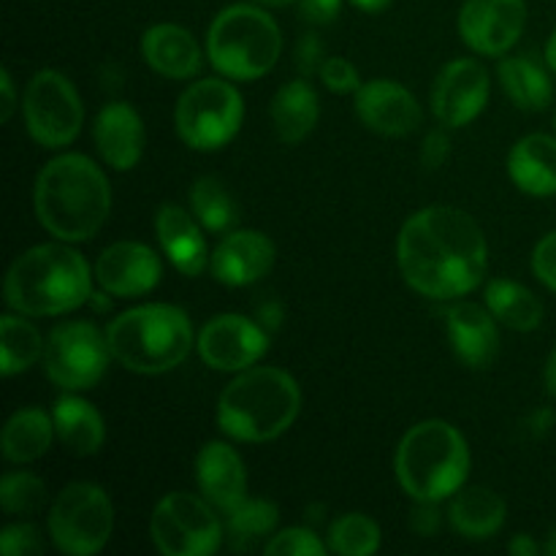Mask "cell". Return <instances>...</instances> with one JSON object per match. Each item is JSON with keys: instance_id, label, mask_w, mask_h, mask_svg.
Segmentation results:
<instances>
[{"instance_id": "cell-38", "label": "cell", "mask_w": 556, "mask_h": 556, "mask_svg": "<svg viewBox=\"0 0 556 556\" xmlns=\"http://www.w3.org/2000/svg\"><path fill=\"white\" fill-rule=\"evenodd\" d=\"M320 79L331 92H340V96L342 92H356L362 87L356 65L348 63L345 58H326V63L320 65Z\"/></svg>"}, {"instance_id": "cell-8", "label": "cell", "mask_w": 556, "mask_h": 556, "mask_svg": "<svg viewBox=\"0 0 556 556\" xmlns=\"http://www.w3.org/2000/svg\"><path fill=\"white\" fill-rule=\"evenodd\" d=\"M244 101L231 81L201 79L179 96L174 123L188 147L212 152L226 147L239 134Z\"/></svg>"}, {"instance_id": "cell-10", "label": "cell", "mask_w": 556, "mask_h": 556, "mask_svg": "<svg viewBox=\"0 0 556 556\" xmlns=\"http://www.w3.org/2000/svg\"><path fill=\"white\" fill-rule=\"evenodd\" d=\"M150 535L166 556H210L220 548L223 525L215 505L190 492H172L157 503Z\"/></svg>"}, {"instance_id": "cell-44", "label": "cell", "mask_w": 556, "mask_h": 556, "mask_svg": "<svg viewBox=\"0 0 556 556\" xmlns=\"http://www.w3.org/2000/svg\"><path fill=\"white\" fill-rule=\"evenodd\" d=\"M0 87H3V106H0V119L3 123H9L11 114H14L16 109V92H14V81H11V74L9 71H0Z\"/></svg>"}, {"instance_id": "cell-7", "label": "cell", "mask_w": 556, "mask_h": 556, "mask_svg": "<svg viewBox=\"0 0 556 556\" xmlns=\"http://www.w3.org/2000/svg\"><path fill=\"white\" fill-rule=\"evenodd\" d=\"M282 52L280 25L258 5L223 9L206 33V54L226 79L253 81L269 74Z\"/></svg>"}, {"instance_id": "cell-35", "label": "cell", "mask_w": 556, "mask_h": 556, "mask_svg": "<svg viewBox=\"0 0 556 556\" xmlns=\"http://www.w3.org/2000/svg\"><path fill=\"white\" fill-rule=\"evenodd\" d=\"M47 500V486L33 472H9L0 481V503L11 516H33Z\"/></svg>"}, {"instance_id": "cell-34", "label": "cell", "mask_w": 556, "mask_h": 556, "mask_svg": "<svg viewBox=\"0 0 556 556\" xmlns=\"http://www.w3.org/2000/svg\"><path fill=\"white\" fill-rule=\"evenodd\" d=\"M329 548L340 556H372L380 548L378 525L364 514H342L329 527Z\"/></svg>"}, {"instance_id": "cell-21", "label": "cell", "mask_w": 556, "mask_h": 556, "mask_svg": "<svg viewBox=\"0 0 556 556\" xmlns=\"http://www.w3.org/2000/svg\"><path fill=\"white\" fill-rule=\"evenodd\" d=\"M195 483L215 508L231 510L248 492L244 462L228 443H206L195 456Z\"/></svg>"}, {"instance_id": "cell-14", "label": "cell", "mask_w": 556, "mask_h": 556, "mask_svg": "<svg viewBox=\"0 0 556 556\" xmlns=\"http://www.w3.org/2000/svg\"><path fill=\"white\" fill-rule=\"evenodd\" d=\"M525 25V0H465L459 14L462 41L486 58H497L514 49Z\"/></svg>"}, {"instance_id": "cell-36", "label": "cell", "mask_w": 556, "mask_h": 556, "mask_svg": "<svg viewBox=\"0 0 556 556\" xmlns=\"http://www.w3.org/2000/svg\"><path fill=\"white\" fill-rule=\"evenodd\" d=\"M264 552L269 556H320L326 554V543L304 527H288V530L271 535Z\"/></svg>"}, {"instance_id": "cell-50", "label": "cell", "mask_w": 556, "mask_h": 556, "mask_svg": "<svg viewBox=\"0 0 556 556\" xmlns=\"http://www.w3.org/2000/svg\"><path fill=\"white\" fill-rule=\"evenodd\" d=\"M546 63L556 71V30H554V36L548 38V43H546Z\"/></svg>"}, {"instance_id": "cell-16", "label": "cell", "mask_w": 556, "mask_h": 556, "mask_svg": "<svg viewBox=\"0 0 556 556\" xmlns=\"http://www.w3.org/2000/svg\"><path fill=\"white\" fill-rule=\"evenodd\" d=\"M161 258L141 242H114L98 255L96 280L112 296H144L161 282Z\"/></svg>"}, {"instance_id": "cell-45", "label": "cell", "mask_w": 556, "mask_h": 556, "mask_svg": "<svg viewBox=\"0 0 556 556\" xmlns=\"http://www.w3.org/2000/svg\"><path fill=\"white\" fill-rule=\"evenodd\" d=\"M258 318H261V326H264L266 331H275L280 329L282 324V307L277 302H264L258 307Z\"/></svg>"}, {"instance_id": "cell-31", "label": "cell", "mask_w": 556, "mask_h": 556, "mask_svg": "<svg viewBox=\"0 0 556 556\" xmlns=\"http://www.w3.org/2000/svg\"><path fill=\"white\" fill-rule=\"evenodd\" d=\"M280 521V510L269 500H248L226 510V535L231 548H253L264 538H271Z\"/></svg>"}, {"instance_id": "cell-1", "label": "cell", "mask_w": 556, "mask_h": 556, "mask_svg": "<svg viewBox=\"0 0 556 556\" xmlns=\"http://www.w3.org/2000/svg\"><path fill=\"white\" fill-rule=\"evenodd\" d=\"M402 277L421 296L448 299L476 291L489 266L481 226L456 206H427L402 226L396 242Z\"/></svg>"}, {"instance_id": "cell-30", "label": "cell", "mask_w": 556, "mask_h": 556, "mask_svg": "<svg viewBox=\"0 0 556 556\" xmlns=\"http://www.w3.org/2000/svg\"><path fill=\"white\" fill-rule=\"evenodd\" d=\"M486 307L514 331H535L543 324V304L527 286L514 280H492L486 286Z\"/></svg>"}, {"instance_id": "cell-33", "label": "cell", "mask_w": 556, "mask_h": 556, "mask_svg": "<svg viewBox=\"0 0 556 556\" xmlns=\"http://www.w3.org/2000/svg\"><path fill=\"white\" fill-rule=\"evenodd\" d=\"M0 345H3L0 367H3L5 378L30 369L43 356V348H47L36 326L25 318H16V315L0 318Z\"/></svg>"}, {"instance_id": "cell-42", "label": "cell", "mask_w": 556, "mask_h": 556, "mask_svg": "<svg viewBox=\"0 0 556 556\" xmlns=\"http://www.w3.org/2000/svg\"><path fill=\"white\" fill-rule=\"evenodd\" d=\"M451 155V139L443 134V130H434L424 139L421 147V163L427 168H440Z\"/></svg>"}, {"instance_id": "cell-3", "label": "cell", "mask_w": 556, "mask_h": 556, "mask_svg": "<svg viewBox=\"0 0 556 556\" xmlns=\"http://www.w3.org/2000/svg\"><path fill=\"white\" fill-rule=\"evenodd\" d=\"M92 296V275L85 255L65 244H36L11 264L5 304L20 315H63Z\"/></svg>"}, {"instance_id": "cell-25", "label": "cell", "mask_w": 556, "mask_h": 556, "mask_svg": "<svg viewBox=\"0 0 556 556\" xmlns=\"http://www.w3.org/2000/svg\"><path fill=\"white\" fill-rule=\"evenodd\" d=\"M320 119L318 92L309 87V81L293 79L282 85L271 98V125L282 144H299L315 130Z\"/></svg>"}, {"instance_id": "cell-18", "label": "cell", "mask_w": 556, "mask_h": 556, "mask_svg": "<svg viewBox=\"0 0 556 556\" xmlns=\"http://www.w3.org/2000/svg\"><path fill=\"white\" fill-rule=\"evenodd\" d=\"M275 244L258 231H228L212 250L210 269L223 286L244 288L264 280L275 266Z\"/></svg>"}, {"instance_id": "cell-49", "label": "cell", "mask_w": 556, "mask_h": 556, "mask_svg": "<svg viewBox=\"0 0 556 556\" xmlns=\"http://www.w3.org/2000/svg\"><path fill=\"white\" fill-rule=\"evenodd\" d=\"M543 378H546V389H548V394L556 396V348L552 351V356H548V362H546V372H543Z\"/></svg>"}, {"instance_id": "cell-11", "label": "cell", "mask_w": 556, "mask_h": 556, "mask_svg": "<svg viewBox=\"0 0 556 556\" xmlns=\"http://www.w3.org/2000/svg\"><path fill=\"white\" fill-rule=\"evenodd\" d=\"M106 334L87 320H68L49 334L43 348V367L52 383L68 391H85L101 383L109 369Z\"/></svg>"}, {"instance_id": "cell-29", "label": "cell", "mask_w": 556, "mask_h": 556, "mask_svg": "<svg viewBox=\"0 0 556 556\" xmlns=\"http://www.w3.org/2000/svg\"><path fill=\"white\" fill-rule=\"evenodd\" d=\"M500 85H503L505 96L514 101V106L525 109V112H541L552 103L554 85L543 65L532 60L530 54H519V58H503L497 65Z\"/></svg>"}, {"instance_id": "cell-13", "label": "cell", "mask_w": 556, "mask_h": 556, "mask_svg": "<svg viewBox=\"0 0 556 556\" xmlns=\"http://www.w3.org/2000/svg\"><path fill=\"white\" fill-rule=\"evenodd\" d=\"M269 351V331L244 315H217L201 329L199 353L217 372H244Z\"/></svg>"}, {"instance_id": "cell-37", "label": "cell", "mask_w": 556, "mask_h": 556, "mask_svg": "<svg viewBox=\"0 0 556 556\" xmlns=\"http://www.w3.org/2000/svg\"><path fill=\"white\" fill-rule=\"evenodd\" d=\"M0 552L5 556H36L43 552V541L33 525H11L0 535Z\"/></svg>"}, {"instance_id": "cell-47", "label": "cell", "mask_w": 556, "mask_h": 556, "mask_svg": "<svg viewBox=\"0 0 556 556\" xmlns=\"http://www.w3.org/2000/svg\"><path fill=\"white\" fill-rule=\"evenodd\" d=\"M530 427H535V429H532L535 434H546L548 429L554 427V413L552 410H538L535 416H532Z\"/></svg>"}, {"instance_id": "cell-5", "label": "cell", "mask_w": 556, "mask_h": 556, "mask_svg": "<svg viewBox=\"0 0 556 556\" xmlns=\"http://www.w3.org/2000/svg\"><path fill=\"white\" fill-rule=\"evenodd\" d=\"M400 486L418 503H443L465 486L470 476L467 440L448 421H421L402 438L396 448Z\"/></svg>"}, {"instance_id": "cell-20", "label": "cell", "mask_w": 556, "mask_h": 556, "mask_svg": "<svg viewBox=\"0 0 556 556\" xmlns=\"http://www.w3.org/2000/svg\"><path fill=\"white\" fill-rule=\"evenodd\" d=\"M92 134H96V147L101 157L117 172H128L144 155V123L130 103H106L98 114Z\"/></svg>"}, {"instance_id": "cell-23", "label": "cell", "mask_w": 556, "mask_h": 556, "mask_svg": "<svg viewBox=\"0 0 556 556\" xmlns=\"http://www.w3.org/2000/svg\"><path fill=\"white\" fill-rule=\"evenodd\" d=\"M141 54L155 74L166 79H190L201 71L199 41L179 25H155L141 38Z\"/></svg>"}, {"instance_id": "cell-40", "label": "cell", "mask_w": 556, "mask_h": 556, "mask_svg": "<svg viewBox=\"0 0 556 556\" xmlns=\"http://www.w3.org/2000/svg\"><path fill=\"white\" fill-rule=\"evenodd\" d=\"M326 63V49L324 41H320L318 33H307V36L299 38V47H296V65L302 71V76L320 74V65Z\"/></svg>"}, {"instance_id": "cell-17", "label": "cell", "mask_w": 556, "mask_h": 556, "mask_svg": "<svg viewBox=\"0 0 556 556\" xmlns=\"http://www.w3.org/2000/svg\"><path fill=\"white\" fill-rule=\"evenodd\" d=\"M356 114L369 130L380 136L413 134L424 117L416 96L391 79H372L358 87Z\"/></svg>"}, {"instance_id": "cell-9", "label": "cell", "mask_w": 556, "mask_h": 556, "mask_svg": "<svg viewBox=\"0 0 556 556\" xmlns=\"http://www.w3.org/2000/svg\"><path fill=\"white\" fill-rule=\"evenodd\" d=\"M112 530V500L96 483H71L54 500L49 514V535L63 554L92 556L103 552Z\"/></svg>"}, {"instance_id": "cell-27", "label": "cell", "mask_w": 556, "mask_h": 556, "mask_svg": "<svg viewBox=\"0 0 556 556\" xmlns=\"http://www.w3.org/2000/svg\"><path fill=\"white\" fill-rule=\"evenodd\" d=\"M54 432H58L60 443L76 456H92L101 451L103 440H106V427L103 418L90 402L79 400V396H63L54 402Z\"/></svg>"}, {"instance_id": "cell-19", "label": "cell", "mask_w": 556, "mask_h": 556, "mask_svg": "<svg viewBox=\"0 0 556 556\" xmlns=\"http://www.w3.org/2000/svg\"><path fill=\"white\" fill-rule=\"evenodd\" d=\"M448 340L459 362L470 369H486L497 358L500 331L492 309L472 302H459L445 313Z\"/></svg>"}, {"instance_id": "cell-43", "label": "cell", "mask_w": 556, "mask_h": 556, "mask_svg": "<svg viewBox=\"0 0 556 556\" xmlns=\"http://www.w3.org/2000/svg\"><path fill=\"white\" fill-rule=\"evenodd\" d=\"M410 525H413V530L418 532V535H424V538L438 535V530H440L438 503H421V505H418V508L413 510V516H410Z\"/></svg>"}, {"instance_id": "cell-52", "label": "cell", "mask_w": 556, "mask_h": 556, "mask_svg": "<svg viewBox=\"0 0 556 556\" xmlns=\"http://www.w3.org/2000/svg\"><path fill=\"white\" fill-rule=\"evenodd\" d=\"M546 552L552 554V556H556V530L552 532V538H548V543H546Z\"/></svg>"}, {"instance_id": "cell-15", "label": "cell", "mask_w": 556, "mask_h": 556, "mask_svg": "<svg viewBox=\"0 0 556 556\" xmlns=\"http://www.w3.org/2000/svg\"><path fill=\"white\" fill-rule=\"evenodd\" d=\"M492 81L478 60H454L432 87V112L445 128H465L486 109Z\"/></svg>"}, {"instance_id": "cell-4", "label": "cell", "mask_w": 556, "mask_h": 556, "mask_svg": "<svg viewBox=\"0 0 556 556\" xmlns=\"http://www.w3.org/2000/svg\"><path fill=\"white\" fill-rule=\"evenodd\" d=\"M302 410V389L277 367H250L223 389L217 424L242 443H269L293 427Z\"/></svg>"}, {"instance_id": "cell-48", "label": "cell", "mask_w": 556, "mask_h": 556, "mask_svg": "<svg viewBox=\"0 0 556 556\" xmlns=\"http://www.w3.org/2000/svg\"><path fill=\"white\" fill-rule=\"evenodd\" d=\"M348 3L356 5L358 11H367V14H380L391 5V0H348Z\"/></svg>"}, {"instance_id": "cell-6", "label": "cell", "mask_w": 556, "mask_h": 556, "mask_svg": "<svg viewBox=\"0 0 556 556\" xmlns=\"http://www.w3.org/2000/svg\"><path fill=\"white\" fill-rule=\"evenodd\" d=\"M112 356L139 375H161L179 367L193 351V326L174 304H141L125 309L106 329Z\"/></svg>"}, {"instance_id": "cell-41", "label": "cell", "mask_w": 556, "mask_h": 556, "mask_svg": "<svg viewBox=\"0 0 556 556\" xmlns=\"http://www.w3.org/2000/svg\"><path fill=\"white\" fill-rule=\"evenodd\" d=\"M340 11L342 0H299V16L309 25H331Z\"/></svg>"}, {"instance_id": "cell-2", "label": "cell", "mask_w": 556, "mask_h": 556, "mask_svg": "<svg viewBox=\"0 0 556 556\" xmlns=\"http://www.w3.org/2000/svg\"><path fill=\"white\" fill-rule=\"evenodd\" d=\"M36 217L60 242H87L96 237L112 212L109 179L90 157L60 155L36 177Z\"/></svg>"}, {"instance_id": "cell-46", "label": "cell", "mask_w": 556, "mask_h": 556, "mask_svg": "<svg viewBox=\"0 0 556 556\" xmlns=\"http://www.w3.org/2000/svg\"><path fill=\"white\" fill-rule=\"evenodd\" d=\"M508 552L514 556H535L538 552H541V546H538L530 535H516L514 541H510Z\"/></svg>"}, {"instance_id": "cell-24", "label": "cell", "mask_w": 556, "mask_h": 556, "mask_svg": "<svg viewBox=\"0 0 556 556\" xmlns=\"http://www.w3.org/2000/svg\"><path fill=\"white\" fill-rule=\"evenodd\" d=\"M508 174L525 193L546 199L556 195V139L546 134L525 136L510 150Z\"/></svg>"}, {"instance_id": "cell-12", "label": "cell", "mask_w": 556, "mask_h": 556, "mask_svg": "<svg viewBox=\"0 0 556 556\" xmlns=\"http://www.w3.org/2000/svg\"><path fill=\"white\" fill-rule=\"evenodd\" d=\"M25 123L47 150L71 144L85 123V106L71 79L58 71H38L25 90Z\"/></svg>"}, {"instance_id": "cell-32", "label": "cell", "mask_w": 556, "mask_h": 556, "mask_svg": "<svg viewBox=\"0 0 556 556\" xmlns=\"http://www.w3.org/2000/svg\"><path fill=\"white\" fill-rule=\"evenodd\" d=\"M190 210L195 220L212 233H228L239 223V206L217 177L195 179L190 188Z\"/></svg>"}, {"instance_id": "cell-39", "label": "cell", "mask_w": 556, "mask_h": 556, "mask_svg": "<svg viewBox=\"0 0 556 556\" xmlns=\"http://www.w3.org/2000/svg\"><path fill=\"white\" fill-rule=\"evenodd\" d=\"M532 271L538 280L556 293V231L543 237L532 253Z\"/></svg>"}, {"instance_id": "cell-28", "label": "cell", "mask_w": 556, "mask_h": 556, "mask_svg": "<svg viewBox=\"0 0 556 556\" xmlns=\"http://www.w3.org/2000/svg\"><path fill=\"white\" fill-rule=\"evenodd\" d=\"M54 418L41 407H22L5 421L3 429V456L14 465L41 459L54 438Z\"/></svg>"}, {"instance_id": "cell-22", "label": "cell", "mask_w": 556, "mask_h": 556, "mask_svg": "<svg viewBox=\"0 0 556 556\" xmlns=\"http://www.w3.org/2000/svg\"><path fill=\"white\" fill-rule=\"evenodd\" d=\"M155 231L163 253L185 277L204 275L212 253L206 250V239L195 223V215L177 204H163L155 215Z\"/></svg>"}, {"instance_id": "cell-26", "label": "cell", "mask_w": 556, "mask_h": 556, "mask_svg": "<svg viewBox=\"0 0 556 556\" xmlns=\"http://www.w3.org/2000/svg\"><path fill=\"white\" fill-rule=\"evenodd\" d=\"M448 521L467 541H486L505 525V500L486 486L459 489L448 508Z\"/></svg>"}, {"instance_id": "cell-51", "label": "cell", "mask_w": 556, "mask_h": 556, "mask_svg": "<svg viewBox=\"0 0 556 556\" xmlns=\"http://www.w3.org/2000/svg\"><path fill=\"white\" fill-rule=\"evenodd\" d=\"M255 3H264V5H291V3H299V0H255Z\"/></svg>"}]
</instances>
